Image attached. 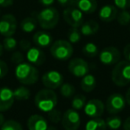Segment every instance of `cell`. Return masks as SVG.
Here are the masks:
<instances>
[{"label": "cell", "instance_id": "1", "mask_svg": "<svg viewBox=\"0 0 130 130\" xmlns=\"http://www.w3.org/2000/svg\"><path fill=\"white\" fill-rule=\"evenodd\" d=\"M15 78L24 86H31L37 83L39 78V71L29 62L20 63L15 68Z\"/></svg>", "mask_w": 130, "mask_h": 130}, {"label": "cell", "instance_id": "2", "mask_svg": "<svg viewBox=\"0 0 130 130\" xmlns=\"http://www.w3.org/2000/svg\"><path fill=\"white\" fill-rule=\"evenodd\" d=\"M34 103L39 110L43 112H49L53 109L56 108L58 97L54 90L45 88L37 93L34 98Z\"/></svg>", "mask_w": 130, "mask_h": 130}, {"label": "cell", "instance_id": "3", "mask_svg": "<svg viewBox=\"0 0 130 130\" xmlns=\"http://www.w3.org/2000/svg\"><path fill=\"white\" fill-rule=\"evenodd\" d=\"M111 80L118 87H126L130 83V62L119 61L114 65L111 71Z\"/></svg>", "mask_w": 130, "mask_h": 130}, {"label": "cell", "instance_id": "4", "mask_svg": "<svg viewBox=\"0 0 130 130\" xmlns=\"http://www.w3.org/2000/svg\"><path fill=\"white\" fill-rule=\"evenodd\" d=\"M36 19L38 23L44 29H52L58 24L60 14L54 7H45L37 13Z\"/></svg>", "mask_w": 130, "mask_h": 130}, {"label": "cell", "instance_id": "5", "mask_svg": "<svg viewBox=\"0 0 130 130\" xmlns=\"http://www.w3.org/2000/svg\"><path fill=\"white\" fill-rule=\"evenodd\" d=\"M50 52L54 59L61 61H68L73 54L72 44L70 43L68 40H56L51 45Z\"/></svg>", "mask_w": 130, "mask_h": 130}, {"label": "cell", "instance_id": "6", "mask_svg": "<svg viewBox=\"0 0 130 130\" xmlns=\"http://www.w3.org/2000/svg\"><path fill=\"white\" fill-rule=\"evenodd\" d=\"M65 22L71 28H80L84 22V14L75 6L66 7L62 12Z\"/></svg>", "mask_w": 130, "mask_h": 130}, {"label": "cell", "instance_id": "7", "mask_svg": "<svg viewBox=\"0 0 130 130\" xmlns=\"http://www.w3.org/2000/svg\"><path fill=\"white\" fill-rule=\"evenodd\" d=\"M126 98L119 93L112 94L107 98L105 103V109L110 114L116 115L119 112L123 111L126 107Z\"/></svg>", "mask_w": 130, "mask_h": 130}, {"label": "cell", "instance_id": "8", "mask_svg": "<svg viewBox=\"0 0 130 130\" xmlns=\"http://www.w3.org/2000/svg\"><path fill=\"white\" fill-rule=\"evenodd\" d=\"M61 122L64 130H78L80 126L81 119L78 110L74 109H68L62 114Z\"/></svg>", "mask_w": 130, "mask_h": 130}, {"label": "cell", "instance_id": "9", "mask_svg": "<svg viewBox=\"0 0 130 130\" xmlns=\"http://www.w3.org/2000/svg\"><path fill=\"white\" fill-rule=\"evenodd\" d=\"M99 60L103 64L112 66L120 61V51L115 46H107L98 54Z\"/></svg>", "mask_w": 130, "mask_h": 130}, {"label": "cell", "instance_id": "10", "mask_svg": "<svg viewBox=\"0 0 130 130\" xmlns=\"http://www.w3.org/2000/svg\"><path fill=\"white\" fill-rule=\"evenodd\" d=\"M17 29V20L14 15L7 13L0 19V34L4 37H12Z\"/></svg>", "mask_w": 130, "mask_h": 130}, {"label": "cell", "instance_id": "11", "mask_svg": "<svg viewBox=\"0 0 130 130\" xmlns=\"http://www.w3.org/2000/svg\"><path fill=\"white\" fill-rule=\"evenodd\" d=\"M42 84L45 88L54 90L63 84V76L57 71H49L42 76Z\"/></svg>", "mask_w": 130, "mask_h": 130}, {"label": "cell", "instance_id": "12", "mask_svg": "<svg viewBox=\"0 0 130 130\" xmlns=\"http://www.w3.org/2000/svg\"><path fill=\"white\" fill-rule=\"evenodd\" d=\"M69 71L77 78H83L89 72V65L82 58H74L71 60L68 65Z\"/></svg>", "mask_w": 130, "mask_h": 130}, {"label": "cell", "instance_id": "13", "mask_svg": "<svg viewBox=\"0 0 130 130\" xmlns=\"http://www.w3.org/2000/svg\"><path fill=\"white\" fill-rule=\"evenodd\" d=\"M84 112L90 119L99 118L103 114L105 110V105L103 101L99 99H91L87 102L84 107Z\"/></svg>", "mask_w": 130, "mask_h": 130}, {"label": "cell", "instance_id": "14", "mask_svg": "<svg viewBox=\"0 0 130 130\" xmlns=\"http://www.w3.org/2000/svg\"><path fill=\"white\" fill-rule=\"evenodd\" d=\"M13 91L10 87H0V112L8 110L14 103Z\"/></svg>", "mask_w": 130, "mask_h": 130}, {"label": "cell", "instance_id": "15", "mask_svg": "<svg viewBox=\"0 0 130 130\" xmlns=\"http://www.w3.org/2000/svg\"><path fill=\"white\" fill-rule=\"evenodd\" d=\"M26 59L34 66H40L45 61V54L39 47L31 46L26 53Z\"/></svg>", "mask_w": 130, "mask_h": 130}, {"label": "cell", "instance_id": "16", "mask_svg": "<svg viewBox=\"0 0 130 130\" xmlns=\"http://www.w3.org/2000/svg\"><path fill=\"white\" fill-rule=\"evenodd\" d=\"M27 126L29 130H47L48 123L42 115L33 114L28 119Z\"/></svg>", "mask_w": 130, "mask_h": 130}, {"label": "cell", "instance_id": "17", "mask_svg": "<svg viewBox=\"0 0 130 130\" xmlns=\"http://www.w3.org/2000/svg\"><path fill=\"white\" fill-rule=\"evenodd\" d=\"M33 43L39 48H46L53 43V37L46 31H38L33 35Z\"/></svg>", "mask_w": 130, "mask_h": 130}, {"label": "cell", "instance_id": "18", "mask_svg": "<svg viewBox=\"0 0 130 130\" xmlns=\"http://www.w3.org/2000/svg\"><path fill=\"white\" fill-rule=\"evenodd\" d=\"M118 15V8L112 5H105L99 10L100 20L103 22H110L117 18Z\"/></svg>", "mask_w": 130, "mask_h": 130}, {"label": "cell", "instance_id": "19", "mask_svg": "<svg viewBox=\"0 0 130 130\" xmlns=\"http://www.w3.org/2000/svg\"><path fill=\"white\" fill-rule=\"evenodd\" d=\"M75 6L78 7L83 13L90 14L97 9V1L96 0H76Z\"/></svg>", "mask_w": 130, "mask_h": 130}, {"label": "cell", "instance_id": "20", "mask_svg": "<svg viewBox=\"0 0 130 130\" xmlns=\"http://www.w3.org/2000/svg\"><path fill=\"white\" fill-rule=\"evenodd\" d=\"M99 29V24L94 20H89L87 22H83L80 26V32L84 36H92L94 35Z\"/></svg>", "mask_w": 130, "mask_h": 130}, {"label": "cell", "instance_id": "21", "mask_svg": "<svg viewBox=\"0 0 130 130\" xmlns=\"http://www.w3.org/2000/svg\"><path fill=\"white\" fill-rule=\"evenodd\" d=\"M96 87L95 77L92 74H87L84 76L80 82V87L86 93H90L94 90Z\"/></svg>", "mask_w": 130, "mask_h": 130}, {"label": "cell", "instance_id": "22", "mask_svg": "<svg viewBox=\"0 0 130 130\" xmlns=\"http://www.w3.org/2000/svg\"><path fill=\"white\" fill-rule=\"evenodd\" d=\"M85 130H107L106 122L101 117L93 118L87 122Z\"/></svg>", "mask_w": 130, "mask_h": 130}, {"label": "cell", "instance_id": "23", "mask_svg": "<svg viewBox=\"0 0 130 130\" xmlns=\"http://www.w3.org/2000/svg\"><path fill=\"white\" fill-rule=\"evenodd\" d=\"M38 21L34 17H26L20 23V28L23 32L25 33H31L37 29L38 26Z\"/></svg>", "mask_w": 130, "mask_h": 130}, {"label": "cell", "instance_id": "24", "mask_svg": "<svg viewBox=\"0 0 130 130\" xmlns=\"http://www.w3.org/2000/svg\"><path fill=\"white\" fill-rule=\"evenodd\" d=\"M31 92L28 87L22 86V87H17L15 90H13V95L15 100L18 101H25L30 97Z\"/></svg>", "mask_w": 130, "mask_h": 130}, {"label": "cell", "instance_id": "25", "mask_svg": "<svg viewBox=\"0 0 130 130\" xmlns=\"http://www.w3.org/2000/svg\"><path fill=\"white\" fill-rule=\"evenodd\" d=\"M107 127L110 130H118L122 126V119L120 117L116 115H112L110 117H108L105 119Z\"/></svg>", "mask_w": 130, "mask_h": 130}, {"label": "cell", "instance_id": "26", "mask_svg": "<svg viewBox=\"0 0 130 130\" xmlns=\"http://www.w3.org/2000/svg\"><path fill=\"white\" fill-rule=\"evenodd\" d=\"M82 52H83L84 55H86L87 57L91 58V57H95L96 55H98L99 49H98V46L94 43L89 42V43H87L83 46Z\"/></svg>", "mask_w": 130, "mask_h": 130}, {"label": "cell", "instance_id": "27", "mask_svg": "<svg viewBox=\"0 0 130 130\" xmlns=\"http://www.w3.org/2000/svg\"><path fill=\"white\" fill-rule=\"evenodd\" d=\"M86 103H87V97L83 94L74 95L71 100V107L76 110H80L84 109Z\"/></svg>", "mask_w": 130, "mask_h": 130}, {"label": "cell", "instance_id": "28", "mask_svg": "<svg viewBox=\"0 0 130 130\" xmlns=\"http://www.w3.org/2000/svg\"><path fill=\"white\" fill-rule=\"evenodd\" d=\"M60 93L65 98H71L74 96L75 87L70 83H63L60 87Z\"/></svg>", "mask_w": 130, "mask_h": 130}, {"label": "cell", "instance_id": "29", "mask_svg": "<svg viewBox=\"0 0 130 130\" xmlns=\"http://www.w3.org/2000/svg\"><path fill=\"white\" fill-rule=\"evenodd\" d=\"M81 32L78 29V28H71L69 31H68L67 38L68 41L71 44H77L80 41L81 39Z\"/></svg>", "mask_w": 130, "mask_h": 130}, {"label": "cell", "instance_id": "30", "mask_svg": "<svg viewBox=\"0 0 130 130\" xmlns=\"http://www.w3.org/2000/svg\"><path fill=\"white\" fill-rule=\"evenodd\" d=\"M2 45L5 50L9 51V52H13V51H14L16 49L17 45H18V42H17V40L13 36L5 37Z\"/></svg>", "mask_w": 130, "mask_h": 130}, {"label": "cell", "instance_id": "31", "mask_svg": "<svg viewBox=\"0 0 130 130\" xmlns=\"http://www.w3.org/2000/svg\"><path fill=\"white\" fill-rule=\"evenodd\" d=\"M0 130H23V128L18 121L9 119L7 121H5L2 126L0 127Z\"/></svg>", "mask_w": 130, "mask_h": 130}, {"label": "cell", "instance_id": "32", "mask_svg": "<svg viewBox=\"0 0 130 130\" xmlns=\"http://www.w3.org/2000/svg\"><path fill=\"white\" fill-rule=\"evenodd\" d=\"M117 21L119 25L127 26L130 23V12L127 10H121L120 13H118Z\"/></svg>", "mask_w": 130, "mask_h": 130}, {"label": "cell", "instance_id": "33", "mask_svg": "<svg viewBox=\"0 0 130 130\" xmlns=\"http://www.w3.org/2000/svg\"><path fill=\"white\" fill-rule=\"evenodd\" d=\"M48 113V119L49 120L51 121L54 124H56V123L61 121V118H62V114H61V110H59L58 109L54 108L52 110H50Z\"/></svg>", "mask_w": 130, "mask_h": 130}, {"label": "cell", "instance_id": "34", "mask_svg": "<svg viewBox=\"0 0 130 130\" xmlns=\"http://www.w3.org/2000/svg\"><path fill=\"white\" fill-rule=\"evenodd\" d=\"M24 60H25V58H24L23 54L22 52H20V51H14L11 56V61L13 64L16 65L23 62Z\"/></svg>", "mask_w": 130, "mask_h": 130}, {"label": "cell", "instance_id": "35", "mask_svg": "<svg viewBox=\"0 0 130 130\" xmlns=\"http://www.w3.org/2000/svg\"><path fill=\"white\" fill-rule=\"evenodd\" d=\"M114 5L120 10H127L130 8V0H114Z\"/></svg>", "mask_w": 130, "mask_h": 130}, {"label": "cell", "instance_id": "36", "mask_svg": "<svg viewBox=\"0 0 130 130\" xmlns=\"http://www.w3.org/2000/svg\"><path fill=\"white\" fill-rule=\"evenodd\" d=\"M8 73V66L4 61L0 60V79L6 76Z\"/></svg>", "mask_w": 130, "mask_h": 130}, {"label": "cell", "instance_id": "37", "mask_svg": "<svg viewBox=\"0 0 130 130\" xmlns=\"http://www.w3.org/2000/svg\"><path fill=\"white\" fill-rule=\"evenodd\" d=\"M19 46H20V48L22 49V51H26V52H27V51L31 47V44L29 40L22 39L20 42H19Z\"/></svg>", "mask_w": 130, "mask_h": 130}, {"label": "cell", "instance_id": "38", "mask_svg": "<svg viewBox=\"0 0 130 130\" xmlns=\"http://www.w3.org/2000/svg\"><path fill=\"white\" fill-rule=\"evenodd\" d=\"M58 4L61 6L63 7H69V6H75V3H76V0H57Z\"/></svg>", "mask_w": 130, "mask_h": 130}, {"label": "cell", "instance_id": "39", "mask_svg": "<svg viewBox=\"0 0 130 130\" xmlns=\"http://www.w3.org/2000/svg\"><path fill=\"white\" fill-rule=\"evenodd\" d=\"M123 54H124V57H125V59H126V61L130 62V43L127 44V45L124 47Z\"/></svg>", "mask_w": 130, "mask_h": 130}, {"label": "cell", "instance_id": "40", "mask_svg": "<svg viewBox=\"0 0 130 130\" xmlns=\"http://www.w3.org/2000/svg\"><path fill=\"white\" fill-rule=\"evenodd\" d=\"M13 4V0H0V7H9Z\"/></svg>", "mask_w": 130, "mask_h": 130}, {"label": "cell", "instance_id": "41", "mask_svg": "<svg viewBox=\"0 0 130 130\" xmlns=\"http://www.w3.org/2000/svg\"><path fill=\"white\" fill-rule=\"evenodd\" d=\"M38 2H39L43 6L48 7V6H51L53 4H54V0H38Z\"/></svg>", "mask_w": 130, "mask_h": 130}, {"label": "cell", "instance_id": "42", "mask_svg": "<svg viewBox=\"0 0 130 130\" xmlns=\"http://www.w3.org/2000/svg\"><path fill=\"white\" fill-rule=\"evenodd\" d=\"M123 129L130 130V117L126 118V119L123 123Z\"/></svg>", "mask_w": 130, "mask_h": 130}, {"label": "cell", "instance_id": "43", "mask_svg": "<svg viewBox=\"0 0 130 130\" xmlns=\"http://www.w3.org/2000/svg\"><path fill=\"white\" fill-rule=\"evenodd\" d=\"M126 103H128V104L130 105V87L127 89V91H126Z\"/></svg>", "mask_w": 130, "mask_h": 130}, {"label": "cell", "instance_id": "44", "mask_svg": "<svg viewBox=\"0 0 130 130\" xmlns=\"http://www.w3.org/2000/svg\"><path fill=\"white\" fill-rule=\"evenodd\" d=\"M5 123V117L2 114V112H0V127L2 126V125Z\"/></svg>", "mask_w": 130, "mask_h": 130}, {"label": "cell", "instance_id": "45", "mask_svg": "<svg viewBox=\"0 0 130 130\" xmlns=\"http://www.w3.org/2000/svg\"><path fill=\"white\" fill-rule=\"evenodd\" d=\"M3 51H4V47H3V45L0 43V57L2 56L3 54Z\"/></svg>", "mask_w": 130, "mask_h": 130}, {"label": "cell", "instance_id": "46", "mask_svg": "<svg viewBox=\"0 0 130 130\" xmlns=\"http://www.w3.org/2000/svg\"><path fill=\"white\" fill-rule=\"evenodd\" d=\"M47 130H57V129H56L54 126H48V127H47Z\"/></svg>", "mask_w": 130, "mask_h": 130}]
</instances>
